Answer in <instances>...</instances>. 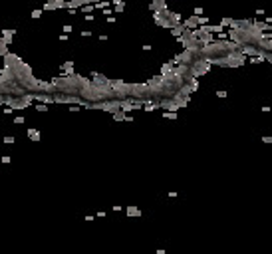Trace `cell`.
<instances>
[{
    "label": "cell",
    "instance_id": "7a4b0ae2",
    "mask_svg": "<svg viewBox=\"0 0 272 254\" xmlns=\"http://www.w3.org/2000/svg\"><path fill=\"white\" fill-rule=\"evenodd\" d=\"M12 34H14V30H4V32H2V38H4L6 44H10V40H12Z\"/></svg>",
    "mask_w": 272,
    "mask_h": 254
},
{
    "label": "cell",
    "instance_id": "3957f363",
    "mask_svg": "<svg viewBox=\"0 0 272 254\" xmlns=\"http://www.w3.org/2000/svg\"><path fill=\"white\" fill-rule=\"evenodd\" d=\"M28 137H30V139H34V141H38L40 139V133L36 129H28Z\"/></svg>",
    "mask_w": 272,
    "mask_h": 254
},
{
    "label": "cell",
    "instance_id": "6da1fadb",
    "mask_svg": "<svg viewBox=\"0 0 272 254\" xmlns=\"http://www.w3.org/2000/svg\"><path fill=\"white\" fill-rule=\"evenodd\" d=\"M34 99H40V101H44V103H52L54 97L52 96H40V93H34Z\"/></svg>",
    "mask_w": 272,
    "mask_h": 254
}]
</instances>
